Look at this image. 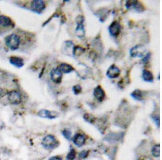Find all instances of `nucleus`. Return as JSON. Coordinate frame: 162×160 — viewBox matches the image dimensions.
I'll return each instance as SVG.
<instances>
[{
  "label": "nucleus",
  "instance_id": "a878e982",
  "mask_svg": "<svg viewBox=\"0 0 162 160\" xmlns=\"http://www.w3.org/2000/svg\"><path fill=\"white\" fill-rule=\"evenodd\" d=\"M72 91L75 95H79L82 92V87L80 85H79V84L74 86L72 87Z\"/></svg>",
  "mask_w": 162,
  "mask_h": 160
},
{
  "label": "nucleus",
  "instance_id": "f8f14e48",
  "mask_svg": "<svg viewBox=\"0 0 162 160\" xmlns=\"http://www.w3.org/2000/svg\"><path fill=\"white\" fill-rule=\"evenodd\" d=\"M93 95L94 98L99 102H102L106 97V93L101 85H97L94 89Z\"/></svg>",
  "mask_w": 162,
  "mask_h": 160
},
{
  "label": "nucleus",
  "instance_id": "ddd939ff",
  "mask_svg": "<svg viewBox=\"0 0 162 160\" xmlns=\"http://www.w3.org/2000/svg\"><path fill=\"white\" fill-rule=\"evenodd\" d=\"M86 139L84 135H82L79 133H77L72 138V141L76 146L80 147L86 142Z\"/></svg>",
  "mask_w": 162,
  "mask_h": 160
},
{
  "label": "nucleus",
  "instance_id": "0eeeda50",
  "mask_svg": "<svg viewBox=\"0 0 162 160\" xmlns=\"http://www.w3.org/2000/svg\"><path fill=\"white\" fill-rule=\"evenodd\" d=\"M31 9L32 11L40 14L43 12V10L45 9V2L41 0H35L32 2Z\"/></svg>",
  "mask_w": 162,
  "mask_h": 160
},
{
  "label": "nucleus",
  "instance_id": "9b49d317",
  "mask_svg": "<svg viewBox=\"0 0 162 160\" xmlns=\"http://www.w3.org/2000/svg\"><path fill=\"white\" fill-rule=\"evenodd\" d=\"M120 74H121V70L117 66L115 65V64H112L109 68L106 73L107 77L110 79L117 78L119 77Z\"/></svg>",
  "mask_w": 162,
  "mask_h": 160
},
{
  "label": "nucleus",
  "instance_id": "b1692460",
  "mask_svg": "<svg viewBox=\"0 0 162 160\" xmlns=\"http://www.w3.org/2000/svg\"><path fill=\"white\" fill-rule=\"evenodd\" d=\"M62 134L63 136L65 138V139L70 140L71 139V132L69 129H65L62 132Z\"/></svg>",
  "mask_w": 162,
  "mask_h": 160
},
{
  "label": "nucleus",
  "instance_id": "393cba45",
  "mask_svg": "<svg viewBox=\"0 0 162 160\" xmlns=\"http://www.w3.org/2000/svg\"><path fill=\"white\" fill-rule=\"evenodd\" d=\"M75 158H76V151L74 149H71L69 151V153L68 154L67 159L68 160H74Z\"/></svg>",
  "mask_w": 162,
  "mask_h": 160
},
{
  "label": "nucleus",
  "instance_id": "a211bd4d",
  "mask_svg": "<svg viewBox=\"0 0 162 160\" xmlns=\"http://www.w3.org/2000/svg\"><path fill=\"white\" fill-rule=\"evenodd\" d=\"M0 25L3 27H8L13 26L14 24L11 19L8 16H0Z\"/></svg>",
  "mask_w": 162,
  "mask_h": 160
},
{
  "label": "nucleus",
  "instance_id": "412c9836",
  "mask_svg": "<svg viewBox=\"0 0 162 160\" xmlns=\"http://www.w3.org/2000/svg\"><path fill=\"white\" fill-rule=\"evenodd\" d=\"M151 153L152 155L155 157L158 158L160 156V145L159 144H156L153 146V147L151 149Z\"/></svg>",
  "mask_w": 162,
  "mask_h": 160
},
{
  "label": "nucleus",
  "instance_id": "f3484780",
  "mask_svg": "<svg viewBox=\"0 0 162 160\" xmlns=\"http://www.w3.org/2000/svg\"><path fill=\"white\" fill-rule=\"evenodd\" d=\"M57 68H59L61 72H62V73H63L65 74L71 73L75 70L74 68H73L72 66L65 63L61 64Z\"/></svg>",
  "mask_w": 162,
  "mask_h": 160
},
{
  "label": "nucleus",
  "instance_id": "20e7f679",
  "mask_svg": "<svg viewBox=\"0 0 162 160\" xmlns=\"http://www.w3.org/2000/svg\"><path fill=\"white\" fill-rule=\"evenodd\" d=\"M37 115L40 117L48 119H54L60 116L59 112L56 111L47 110L42 109L39 110L37 113Z\"/></svg>",
  "mask_w": 162,
  "mask_h": 160
},
{
  "label": "nucleus",
  "instance_id": "4be33fe9",
  "mask_svg": "<svg viewBox=\"0 0 162 160\" xmlns=\"http://www.w3.org/2000/svg\"><path fill=\"white\" fill-rule=\"evenodd\" d=\"M85 51V49L79 46H75L73 51V56H79Z\"/></svg>",
  "mask_w": 162,
  "mask_h": 160
},
{
  "label": "nucleus",
  "instance_id": "2eb2a0df",
  "mask_svg": "<svg viewBox=\"0 0 162 160\" xmlns=\"http://www.w3.org/2000/svg\"><path fill=\"white\" fill-rule=\"evenodd\" d=\"M122 133H110L106 136L105 140L106 141L110 142H116L118 141L123 138Z\"/></svg>",
  "mask_w": 162,
  "mask_h": 160
},
{
  "label": "nucleus",
  "instance_id": "c756f323",
  "mask_svg": "<svg viewBox=\"0 0 162 160\" xmlns=\"http://www.w3.org/2000/svg\"><path fill=\"white\" fill-rule=\"evenodd\" d=\"M49 160H63L62 158L60 157V156H52V158H50Z\"/></svg>",
  "mask_w": 162,
  "mask_h": 160
},
{
  "label": "nucleus",
  "instance_id": "aec40b11",
  "mask_svg": "<svg viewBox=\"0 0 162 160\" xmlns=\"http://www.w3.org/2000/svg\"><path fill=\"white\" fill-rule=\"evenodd\" d=\"M131 7H133L135 10L138 13H143L145 10L144 5L138 1H131Z\"/></svg>",
  "mask_w": 162,
  "mask_h": 160
},
{
  "label": "nucleus",
  "instance_id": "39448f33",
  "mask_svg": "<svg viewBox=\"0 0 162 160\" xmlns=\"http://www.w3.org/2000/svg\"><path fill=\"white\" fill-rule=\"evenodd\" d=\"M122 27L121 24L117 20L113 21L108 27L109 33L113 37H117L121 32Z\"/></svg>",
  "mask_w": 162,
  "mask_h": 160
},
{
  "label": "nucleus",
  "instance_id": "9d476101",
  "mask_svg": "<svg viewBox=\"0 0 162 160\" xmlns=\"http://www.w3.org/2000/svg\"><path fill=\"white\" fill-rule=\"evenodd\" d=\"M63 73L59 68H54L50 72V78L54 83L59 84L62 81Z\"/></svg>",
  "mask_w": 162,
  "mask_h": 160
},
{
  "label": "nucleus",
  "instance_id": "f03ea898",
  "mask_svg": "<svg viewBox=\"0 0 162 160\" xmlns=\"http://www.w3.org/2000/svg\"><path fill=\"white\" fill-rule=\"evenodd\" d=\"M42 144L45 149L52 150L59 146V142L54 135H48L43 138Z\"/></svg>",
  "mask_w": 162,
  "mask_h": 160
},
{
  "label": "nucleus",
  "instance_id": "cd10ccee",
  "mask_svg": "<svg viewBox=\"0 0 162 160\" xmlns=\"http://www.w3.org/2000/svg\"><path fill=\"white\" fill-rule=\"evenodd\" d=\"M151 53L150 52H148L146 54L145 56L143 57V58L142 59V62L143 64L148 63V61L150 59V57H151Z\"/></svg>",
  "mask_w": 162,
  "mask_h": 160
},
{
  "label": "nucleus",
  "instance_id": "c85d7f7f",
  "mask_svg": "<svg viewBox=\"0 0 162 160\" xmlns=\"http://www.w3.org/2000/svg\"><path fill=\"white\" fill-rule=\"evenodd\" d=\"M89 153V151H83L79 154V156L81 158H86L88 157Z\"/></svg>",
  "mask_w": 162,
  "mask_h": 160
},
{
  "label": "nucleus",
  "instance_id": "4468645a",
  "mask_svg": "<svg viewBox=\"0 0 162 160\" xmlns=\"http://www.w3.org/2000/svg\"><path fill=\"white\" fill-rule=\"evenodd\" d=\"M9 62L16 68H21L24 66V61L22 58L17 56H11L9 58Z\"/></svg>",
  "mask_w": 162,
  "mask_h": 160
},
{
  "label": "nucleus",
  "instance_id": "6e6552de",
  "mask_svg": "<svg viewBox=\"0 0 162 160\" xmlns=\"http://www.w3.org/2000/svg\"><path fill=\"white\" fill-rule=\"evenodd\" d=\"M8 99L12 105H18L22 102V97L18 91H12L8 95Z\"/></svg>",
  "mask_w": 162,
  "mask_h": 160
},
{
  "label": "nucleus",
  "instance_id": "5701e85b",
  "mask_svg": "<svg viewBox=\"0 0 162 160\" xmlns=\"http://www.w3.org/2000/svg\"><path fill=\"white\" fill-rule=\"evenodd\" d=\"M83 119L86 121L88 122L90 124H93L96 120V117H94V115L89 113L84 114V115H83Z\"/></svg>",
  "mask_w": 162,
  "mask_h": 160
},
{
  "label": "nucleus",
  "instance_id": "dca6fc26",
  "mask_svg": "<svg viewBox=\"0 0 162 160\" xmlns=\"http://www.w3.org/2000/svg\"><path fill=\"white\" fill-rule=\"evenodd\" d=\"M142 78L144 81L151 83H153L154 80V77L152 73L149 70L145 69L143 70L142 71Z\"/></svg>",
  "mask_w": 162,
  "mask_h": 160
},
{
  "label": "nucleus",
  "instance_id": "423d86ee",
  "mask_svg": "<svg viewBox=\"0 0 162 160\" xmlns=\"http://www.w3.org/2000/svg\"><path fill=\"white\" fill-rule=\"evenodd\" d=\"M145 52V49L142 44L135 45L130 50V56L133 58L135 57H143L144 52Z\"/></svg>",
  "mask_w": 162,
  "mask_h": 160
},
{
  "label": "nucleus",
  "instance_id": "1a4fd4ad",
  "mask_svg": "<svg viewBox=\"0 0 162 160\" xmlns=\"http://www.w3.org/2000/svg\"><path fill=\"white\" fill-rule=\"evenodd\" d=\"M74 47V44L72 41H65L63 43L61 49L62 54L68 56H73V51Z\"/></svg>",
  "mask_w": 162,
  "mask_h": 160
},
{
  "label": "nucleus",
  "instance_id": "7ed1b4c3",
  "mask_svg": "<svg viewBox=\"0 0 162 160\" xmlns=\"http://www.w3.org/2000/svg\"><path fill=\"white\" fill-rule=\"evenodd\" d=\"M84 17L82 15H79L77 16L75 20L77 24L76 28L75 29V34L79 38L83 37L86 34L84 25Z\"/></svg>",
  "mask_w": 162,
  "mask_h": 160
},
{
  "label": "nucleus",
  "instance_id": "f257e3e1",
  "mask_svg": "<svg viewBox=\"0 0 162 160\" xmlns=\"http://www.w3.org/2000/svg\"><path fill=\"white\" fill-rule=\"evenodd\" d=\"M5 42L10 50H17L20 45V37L17 34H12L5 38Z\"/></svg>",
  "mask_w": 162,
  "mask_h": 160
},
{
  "label": "nucleus",
  "instance_id": "bb28decb",
  "mask_svg": "<svg viewBox=\"0 0 162 160\" xmlns=\"http://www.w3.org/2000/svg\"><path fill=\"white\" fill-rule=\"evenodd\" d=\"M151 119L153 120V122L155 123L156 125L158 127H160V116H159V115H157L156 114H153V115H151Z\"/></svg>",
  "mask_w": 162,
  "mask_h": 160
},
{
  "label": "nucleus",
  "instance_id": "6ab92c4d",
  "mask_svg": "<svg viewBox=\"0 0 162 160\" xmlns=\"http://www.w3.org/2000/svg\"><path fill=\"white\" fill-rule=\"evenodd\" d=\"M131 97L133 98V99L137 101V102H142L143 100V92L142 91L137 89L133 91L130 93Z\"/></svg>",
  "mask_w": 162,
  "mask_h": 160
}]
</instances>
